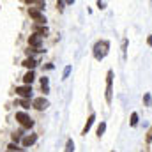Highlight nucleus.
Here are the masks:
<instances>
[{
  "label": "nucleus",
  "instance_id": "nucleus-1",
  "mask_svg": "<svg viewBox=\"0 0 152 152\" xmlns=\"http://www.w3.org/2000/svg\"><path fill=\"white\" fill-rule=\"evenodd\" d=\"M108 50H110V42L108 41H97L94 44V58L96 60H103L108 55Z\"/></svg>",
  "mask_w": 152,
  "mask_h": 152
},
{
  "label": "nucleus",
  "instance_id": "nucleus-2",
  "mask_svg": "<svg viewBox=\"0 0 152 152\" xmlns=\"http://www.w3.org/2000/svg\"><path fill=\"white\" fill-rule=\"evenodd\" d=\"M112 96H113V71L110 69L106 73V103H112Z\"/></svg>",
  "mask_w": 152,
  "mask_h": 152
},
{
  "label": "nucleus",
  "instance_id": "nucleus-3",
  "mask_svg": "<svg viewBox=\"0 0 152 152\" xmlns=\"http://www.w3.org/2000/svg\"><path fill=\"white\" fill-rule=\"evenodd\" d=\"M28 14H30V18H34V20L37 21V25H44L46 18H44V14L41 12L39 7H30V9H28Z\"/></svg>",
  "mask_w": 152,
  "mask_h": 152
},
{
  "label": "nucleus",
  "instance_id": "nucleus-4",
  "mask_svg": "<svg viewBox=\"0 0 152 152\" xmlns=\"http://www.w3.org/2000/svg\"><path fill=\"white\" fill-rule=\"evenodd\" d=\"M16 120H18L23 127H32V126H34V120L25 113V112H18V113H16Z\"/></svg>",
  "mask_w": 152,
  "mask_h": 152
},
{
  "label": "nucleus",
  "instance_id": "nucleus-5",
  "mask_svg": "<svg viewBox=\"0 0 152 152\" xmlns=\"http://www.w3.org/2000/svg\"><path fill=\"white\" fill-rule=\"evenodd\" d=\"M16 94H18V96H21L23 99H30V96H32V87H30V85L16 87Z\"/></svg>",
  "mask_w": 152,
  "mask_h": 152
},
{
  "label": "nucleus",
  "instance_id": "nucleus-6",
  "mask_svg": "<svg viewBox=\"0 0 152 152\" xmlns=\"http://www.w3.org/2000/svg\"><path fill=\"white\" fill-rule=\"evenodd\" d=\"M32 106L39 110V112H42V110H46L48 106H50V103H48V99H44V97H36L34 101H32Z\"/></svg>",
  "mask_w": 152,
  "mask_h": 152
},
{
  "label": "nucleus",
  "instance_id": "nucleus-7",
  "mask_svg": "<svg viewBox=\"0 0 152 152\" xmlns=\"http://www.w3.org/2000/svg\"><path fill=\"white\" fill-rule=\"evenodd\" d=\"M37 142V134H30V136H25L23 140H21V145L23 147H30V145H34Z\"/></svg>",
  "mask_w": 152,
  "mask_h": 152
},
{
  "label": "nucleus",
  "instance_id": "nucleus-8",
  "mask_svg": "<svg viewBox=\"0 0 152 152\" xmlns=\"http://www.w3.org/2000/svg\"><path fill=\"white\" fill-rule=\"evenodd\" d=\"M94 120H96V115L92 113L88 117V120H87V124L83 126V131H81V134H87L88 131H90V127H92V124H94Z\"/></svg>",
  "mask_w": 152,
  "mask_h": 152
},
{
  "label": "nucleus",
  "instance_id": "nucleus-9",
  "mask_svg": "<svg viewBox=\"0 0 152 152\" xmlns=\"http://www.w3.org/2000/svg\"><path fill=\"white\" fill-rule=\"evenodd\" d=\"M34 34L39 36V37H42V36L48 34V28H46L44 25H36V27H34Z\"/></svg>",
  "mask_w": 152,
  "mask_h": 152
},
{
  "label": "nucleus",
  "instance_id": "nucleus-10",
  "mask_svg": "<svg viewBox=\"0 0 152 152\" xmlns=\"http://www.w3.org/2000/svg\"><path fill=\"white\" fill-rule=\"evenodd\" d=\"M23 66H25V67H28V69L32 71V69L37 66V62H36L34 58H25V60H23Z\"/></svg>",
  "mask_w": 152,
  "mask_h": 152
},
{
  "label": "nucleus",
  "instance_id": "nucleus-11",
  "mask_svg": "<svg viewBox=\"0 0 152 152\" xmlns=\"http://www.w3.org/2000/svg\"><path fill=\"white\" fill-rule=\"evenodd\" d=\"M34 78H36V75H34V71H28L27 75L23 76V81H25V85H30V83L34 81Z\"/></svg>",
  "mask_w": 152,
  "mask_h": 152
},
{
  "label": "nucleus",
  "instance_id": "nucleus-12",
  "mask_svg": "<svg viewBox=\"0 0 152 152\" xmlns=\"http://www.w3.org/2000/svg\"><path fill=\"white\" fill-rule=\"evenodd\" d=\"M104 131H106V122H101V124L97 126V136L101 138V136L104 134Z\"/></svg>",
  "mask_w": 152,
  "mask_h": 152
},
{
  "label": "nucleus",
  "instance_id": "nucleus-13",
  "mask_svg": "<svg viewBox=\"0 0 152 152\" xmlns=\"http://www.w3.org/2000/svg\"><path fill=\"white\" fill-rule=\"evenodd\" d=\"M48 78H41V87H42V90H44V94H48Z\"/></svg>",
  "mask_w": 152,
  "mask_h": 152
},
{
  "label": "nucleus",
  "instance_id": "nucleus-14",
  "mask_svg": "<svg viewBox=\"0 0 152 152\" xmlns=\"http://www.w3.org/2000/svg\"><path fill=\"white\" fill-rule=\"evenodd\" d=\"M18 104H20L21 108H25V110H28V108H30V99H21V101H20Z\"/></svg>",
  "mask_w": 152,
  "mask_h": 152
},
{
  "label": "nucleus",
  "instance_id": "nucleus-15",
  "mask_svg": "<svg viewBox=\"0 0 152 152\" xmlns=\"http://www.w3.org/2000/svg\"><path fill=\"white\" fill-rule=\"evenodd\" d=\"M136 124H138V113H136V112H133V113H131V126H133V127H136Z\"/></svg>",
  "mask_w": 152,
  "mask_h": 152
},
{
  "label": "nucleus",
  "instance_id": "nucleus-16",
  "mask_svg": "<svg viewBox=\"0 0 152 152\" xmlns=\"http://www.w3.org/2000/svg\"><path fill=\"white\" fill-rule=\"evenodd\" d=\"M73 151H75V143H73V140L69 138L67 143H66V152H73Z\"/></svg>",
  "mask_w": 152,
  "mask_h": 152
},
{
  "label": "nucleus",
  "instance_id": "nucleus-17",
  "mask_svg": "<svg viewBox=\"0 0 152 152\" xmlns=\"http://www.w3.org/2000/svg\"><path fill=\"white\" fill-rule=\"evenodd\" d=\"M143 101H145V104H147V106H152V97H151V94H145V96H143Z\"/></svg>",
  "mask_w": 152,
  "mask_h": 152
},
{
  "label": "nucleus",
  "instance_id": "nucleus-18",
  "mask_svg": "<svg viewBox=\"0 0 152 152\" xmlns=\"http://www.w3.org/2000/svg\"><path fill=\"white\" fill-rule=\"evenodd\" d=\"M69 73H71V66H67V67H66V69H64V75H62V78H64V80H66V78H67V76H69Z\"/></svg>",
  "mask_w": 152,
  "mask_h": 152
},
{
  "label": "nucleus",
  "instance_id": "nucleus-19",
  "mask_svg": "<svg viewBox=\"0 0 152 152\" xmlns=\"http://www.w3.org/2000/svg\"><path fill=\"white\" fill-rule=\"evenodd\" d=\"M16 149H18V145H14V143H11V145L7 147V151H11V152H18Z\"/></svg>",
  "mask_w": 152,
  "mask_h": 152
},
{
  "label": "nucleus",
  "instance_id": "nucleus-20",
  "mask_svg": "<svg viewBox=\"0 0 152 152\" xmlns=\"http://www.w3.org/2000/svg\"><path fill=\"white\" fill-rule=\"evenodd\" d=\"M151 142H152V129L147 133V143H151Z\"/></svg>",
  "mask_w": 152,
  "mask_h": 152
},
{
  "label": "nucleus",
  "instance_id": "nucleus-21",
  "mask_svg": "<svg viewBox=\"0 0 152 152\" xmlns=\"http://www.w3.org/2000/svg\"><path fill=\"white\" fill-rule=\"evenodd\" d=\"M104 5H106L104 2H97V7H99V9H104Z\"/></svg>",
  "mask_w": 152,
  "mask_h": 152
},
{
  "label": "nucleus",
  "instance_id": "nucleus-22",
  "mask_svg": "<svg viewBox=\"0 0 152 152\" xmlns=\"http://www.w3.org/2000/svg\"><path fill=\"white\" fill-rule=\"evenodd\" d=\"M147 44H149V46H152V34L149 36V39H147Z\"/></svg>",
  "mask_w": 152,
  "mask_h": 152
},
{
  "label": "nucleus",
  "instance_id": "nucleus-23",
  "mask_svg": "<svg viewBox=\"0 0 152 152\" xmlns=\"http://www.w3.org/2000/svg\"><path fill=\"white\" fill-rule=\"evenodd\" d=\"M7 152H11V151H7ZM18 152H21V151H18Z\"/></svg>",
  "mask_w": 152,
  "mask_h": 152
}]
</instances>
